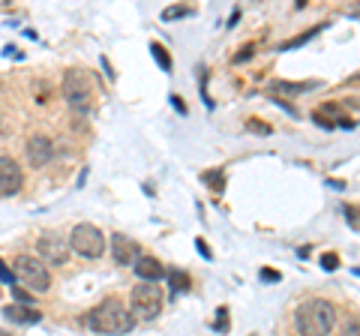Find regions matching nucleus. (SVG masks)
<instances>
[{
	"mask_svg": "<svg viewBox=\"0 0 360 336\" xmlns=\"http://www.w3.org/2000/svg\"><path fill=\"white\" fill-rule=\"evenodd\" d=\"M336 328V306L330 300L312 297L295 309V330L300 336H330Z\"/></svg>",
	"mask_w": 360,
	"mask_h": 336,
	"instance_id": "nucleus-1",
	"label": "nucleus"
},
{
	"mask_svg": "<svg viewBox=\"0 0 360 336\" xmlns=\"http://www.w3.org/2000/svg\"><path fill=\"white\" fill-rule=\"evenodd\" d=\"M87 324H90V330H96L103 336H123V333H132L135 318H132V312L120 304V300L108 297L96 309L87 312Z\"/></svg>",
	"mask_w": 360,
	"mask_h": 336,
	"instance_id": "nucleus-2",
	"label": "nucleus"
},
{
	"mask_svg": "<svg viewBox=\"0 0 360 336\" xmlns=\"http://www.w3.org/2000/svg\"><path fill=\"white\" fill-rule=\"evenodd\" d=\"M13 273L21 285H25L27 291H49L51 285V273H49V267H45L42 259H37V255H27V252H21L15 255V261H13Z\"/></svg>",
	"mask_w": 360,
	"mask_h": 336,
	"instance_id": "nucleus-3",
	"label": "nucleus"
},
{
	"mask_svg": "<svg viewBox=\"0 0 360 336\" xmlns=\"http://www.w3.org/2000/svg\"><path fill=\"white\" fill-rule=\"evenodd\" d=\"M129 312L144 321H153L162 312V291L156 283H139L129 291Z\"/></svg>",
	"mask_w": 360,
	"mask_h": 336,
	"instance_id": "nucleus-4",
	"label": "nucleus"
},
{
	"mask_svg": "<svg viewBox=\"0 0 360 336\" xmlns=\"http://www.w3.org/2000/svg\"><path fill=\"white\" fill-rule=\"evenodd\" d=\"M70 250L78 252L82 259H99L105 252V234L90 222H78L70 234Z\"/></svg>",
	"mask_w": 360,
	"mask_h": 336,
	"instance_id": "nucleus-5",
	"label": "nucleus"
},
{
	"mask_svg": "<svg viewBox=\"0 0 360 336\" xmlns=\"http://www.w3.org/2000/svg\"><path fill=\"white\" fill-rule=\"evenodd\" d=\"M90 96H94V91H90L87 72L70 70L63 75V99H66V105H70L72 111H87L90 108Z\"/></svg>",
	"mask_w": 360,
	"mask_h": 336,
	"instance_id": "nucleus-6",
	"label": "nucleus"
},
{
	"mask_svg": "<svg viewBox=\"0 0 360 336\" xmlns=\"http://www.w3.org/2000/svg\"><path fill=\"white\" fill-rule=\"evenodd\" d=\"M21 183H25V172L13 156H0V198L15 195Z\"/></svg>",
	"mask_w": 360,
	"mask_h": 336,
	"instance_id": "nucleus-7",
	"label": "nucleus"
},
{
	"mask_svg": "<svg viewBox=\"0 0 360 336\" xmlns=\"http://www.w3.org/2000/svg\"><path fill=\"white\" fill-rule=\"evenodd\" d=\"M37 250L42 255V261L49 264H63L66 255H70V240H63L60 234H42L37 240Z\"/></svg>",
	"mask_w": 360,
	"mask_h": 336,
	"instance_id": "nucleus-8",
	"label": "nucleus"
},
{
	"mask_svg": "<svg viewBox=\"0 0 360 336\" xmlns=\"http://www.w3.org/2000/svg\"><path fill=\"white\" fill-rule=\"evenodd\" d=\"M111 259H115L117 264L123 267H135L141 259V250H139V243L129 240L127 234H111Z\"/></svg>",
	"mask_w": 360,
	"mask_h": 336,
	"instance_id": "nucleus-9",
	"label": "nucleus"
},
{
	"mask_svg": "<svg viewBox=\"0 0 360 336\" xmlns=\"http://www.w3.org/2000/svg\"><path fill=\"white\" fill-rule=\"evenodd\" d=\"M51 156H54V144L45 138V136H33V138L27 141V162H30L33 168L49 165Z\"/></svg>",
	"mask_w": 360,
	"mask_h": 336,
	"instance_id": "nucleus-10",
	"label": "nucleus"
},
{
	"mask_svg": "<svg viewBox=\"0 0 360 336\" xmlns=\"http://www.w3.org/2000/svg\"><path fill=\"white\" fill-rule=\"evenodd\" d=\"M132 271L139 273V276L144 279V283H160V279L165 276V267H162L160 261H156L153 255H141V259H139V264H135Z\"/></svg>",
	"mask_w": 360,
	"mask_h": 336,
	"instance_id": "nucleus-11",
	"label": "nucleus"
},
{
	"mask_svg": "<svg viewBox=\"0 0 360 336\" xmlns=\"http://www.w3.org/2000/svg\"><path fill=\"white\" fill-rule=\"evenodd\" d=\"M4 316L9 318V321H15V324H39V312L37 309H27V306H15V304H9L6 309H4Z\"/></svg>",
	"mask_w": 360,
	"mask_h": 336,
	"instance_id": "nucleus-12",
	"label": "nucleus"
},
{
	"mask_svg": "<svg viewBox=\"0 0 360 336\" xmlns=\"http://www.w3.org/2000/svg\"><path fill=\"white\" fill-rule=\"evenodd\" d=\"M312 87H319V82H300V84L274 82V91H279V93H303V91H312Z\"/></svg>",
	"mask_w": 360,
	"mask_h": 336,
	"instance_id": "nucleus-13",
	"label": "nucleus"
},
{
	"mask_svg": "<svg viewBox=\"0 0 360 336\" xmlns=\"http://www.w3.org/2000/svg\"><path fill=\"white\" fill-rule=\"evenodd\" d=\"M340 336H360V316H348L340 328Z\"/></svg>",
	"mask_w": 360,
	"mask_h": 336,
	"instance_id": "nucleus-14",
	"label": "nucleus"
},
{
	"mask_svg": "<svg viewBox=\"0 0 360 336\" xmlns=\"http://www.w3.org/2000/svg\"><path fill=\"white\" fill-rule=\"evenodd\" d=\"M150 51H153V58H156V63H160V66H162V70H165V72H168V70H172V60H168V54H165V49H162V46H156V42H153V49H150Z\"/></svg>",
	"mask_w": 360,
	"mask_h": 336,
	"instance_id": "nucleus-15",
	"label": "nucleus"
},
{
	"mask_svg": "<svg viewBox=\"0 0 360 336\" xmlns=\"http://www.w3.org/2000/svg\"><path fill=\"white\" fill-rule=\"evenodd\" d=\"M321 267H324V271H336V267H340V255H336V252H324L321 255Z\"/></svg>",
	"mask_w": 360,
	"mask_h": 336,
	"instance_id": "nucleus-16",
	"label": "nucleus"
},
{
	"mask_svg": "<svg viewBox=\"0 0 360 336\" xmlns=\"http://www.w3.org/2000/svg\"><path fill=\"white\" fill-rule=\"evenodd\" d=\"M205 181H207L213 189H222V172H207Z\"/></svg>",
	"mask_w": 360,
	"mask_h": 336,
	"instance_id": "nucleus-17",
	"label": "nucleus"
},
{
	"mask_svg": "<svg viewBox=\"0 0 360 336\" xmlns=\"http://www.w3.org/2000/svg\"><path fill=\"white\" fill-rule=\"evenodd\" d=\"M13 279H15V273L9 271V267H6L4 261H0V283H13Z\"/></svg>",
	"mask_w": 360,
	"mask_h": 336,
	"instance_id": "nucleus-18",
	"label": "nucleus"
},
{
	"mask_svg": "<svg viewBox=\"0 0 360 336\" xmlns=\"http://www.w3.org/2000/svg\"><path fill=\"white\" fill-rule=\"evenodd\" d=\"M250 129H255V132H262V136H270V127H264L262 120H250Z\"/></svg>",
	"mask_w": 360,
	"mask_h": 336,
	"instance_id": "nucleus-19",
	"label": "nucleus"
},
{
	"mask_svg": "<svg viewBox=\"0 0 360 336\" xmlns=\"http://www.w3.org/2000/svg\"><path fill=\"white\" fill-rule=\"evenodd\" d=\"M172 283H174V288H186V285H189V279H186L184 273H172Z\"/></svg>",
	"mask_w": 360,
	"mask_h": 336,
	"instance_id": "nucleus-20",
	"label": "nucleus"
},
{
	"mask_svg": "<svg viewBox=\"0 0 360 336\" xmlns=\"http://www.w3.org/2000/svg\"><path fill=\"white\" fill-rule=\"evenodd\" d=\"M250 54H255V49H252V46H246V49H243V51H240V54H238V58H234V60H238V63H243L246 58H250Z\"/></svg>",
	"mask_w": 360,
	"mask_h": 336,
	"instance_id": "nucleus-21",
	"label": "nucleus"
},
{
	"mask_svg": "<svg viewBox=\"0 0 360 336\" xmlns=\"http://www.w3.org/2000/svg\"><path fill=\"white\" fill-rule=\"evenodd\" d=\"M262 279H264V283H279V273H274V271H262Z\"/></svg>",
	"mask_w": 360,
	"mask_h": 336,
	"instance_id": "nucleus-22",
	"label": "nucleus"
},
{
	"mask_svg": "<svg viewBox=\"0 0 360 336\" xmlns=\"http://www.w3.org/2000/svg\"><path fill=\"white\" fill-rule=\"evenodd\" d=\"M15 297H18V304H30V295L27 291H21V288H15Z\"/></svg>",
	"mask_w": 360,
	"mask_h": 336,
	"instance_id": "nucleus-23",
	"label": "nucleus"
},
{
	"mask_svg": "<svg viewBox=\"0 0 360 336\" xmlns=\"http://www.w3.org/2000/svg\"><path fill=\"white\" fill-rule=\"evenodd\" d=\"M195 243H198V252L205 255V259H210V250H207V243H205V240H195Z\"/></svg>",
	"mask_w": 360,
	"mask_h": 336,
	"instance_id": "nucleus-24",
	"label": "nucleus"
},
{
	"mask_svg": "<svg viewBox=\"0 0 360 336\" xmlns=\"http://www.w3.org/2000/svg\"><path fill=\"white\" fill-rule=\"evenodd\" d=\"M177 15H184V9H177V6L174 9H165V18H177Z\"/></svg>",
	"mask_w": 360,
	"mask_h": 336,
	"instance_id": "nucleus-25",
	"label": "nucleus"
},
{
	"mask_svg": "<svg viewBox=\"0 0 360 336\" xmlns=\"http://www.w3.org/2000/svg\"><path fill=\"white\" fill-rule=\"evenodd\" d=\"M172 99H174V108L180 111V115H184V111H186V105H184V103H180V96H172Z\"/></svg>",
	"mask_w": 360,
	"mask_h": 336,
	"instance_id": "nucleus-26",
	"label": "nucleus"
},
{
	"mask_svg": "<svg viewBox=\"0 0 360 336\" xmlns=\"http://www.w3.org/2000/svg\"><path fill=\"white\" fill-rule=\"evenodd\" d=\"M0 336H9V333H6V330H0Z\"/></svg>",
	"mask_w": 360,
	"mask_h": 336,
	"instance_id": "nucleus-27",
	"label": "nucleus"
},
{
	"mask_svg": "<svg viewBox=\"0 0 360 336\" xmlns=\"http://www.w3.org/2000/svg\"><path fill=\"white\" fill-rule=\"evenodd\" d=\"M357 273H360V267H357Z\"/></svg>",
	"mask_w": 360,
	"mask_h": 336,
	"instance_id": "nucleus-28",
	"label": "nucleus"
}]
</instances>
